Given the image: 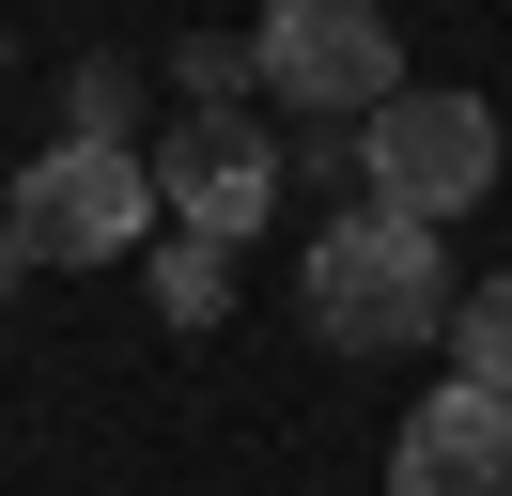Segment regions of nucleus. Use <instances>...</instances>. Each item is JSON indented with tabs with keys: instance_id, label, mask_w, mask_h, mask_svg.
<instances>
[{
	"instance_id": "obj_1",
	"label": "nucleus",
	"mask_w": 512,
	"mask_h": 496,
	"mask_svg": "<svg viewBox=\"0 0 512 496\" xmlns=\"http://www.w3.org/2000/svg\"><path fill=\"white\" fill-rule=\"evenodd\" d=\"M295 310H311V341H326V357H419V341H450L466 279H450L435 217L342 202L311 248H295Z\"/></svg>"
},
{
	"instance_id": "obj_2",
	"label": "nucleus",
	"mask_w": 512,
	"mask_h": 496,
	"mask_svg": "<svg viewBox=\"0 0 512 496\" xmlns=\"http://www.w3.org/2000/svg\"><path fill=\"white\" fill-rule=\"evenodd\" d=\"M16 248L32 264H125L140 233H156V155H125L109 124H78V140H47L32 171H16Z\"/></svg>"
},
{
	"instance_id": "obj_3",
	"label": "nucleus",
	"mask_w": 512,
	"mask_h": 496,
	"mask_svg": "<svg viewBox=\"0 0 512 496\" xmlns=\"http://www.w3.org/2000/svg\"><path fill=\"white\" fill-rule=\"evenodd\" d=\"M357 186H373L388 217H466L481 186H497V109L450 78H404L373 124H357Z\"/></svg>"
},
{
	"instance_id": "obj_4",
	"label": "nucleus",
	"mask_w": 512,
	"mask_h": 496,
	"mask_svg": "<svg viewBox=\"0 0 512 496\" xmlns=\"http://www.w3.org/2000/svg\"><path fill=\"white\" fill-rule=\"evenodd\" d=\"M249 62H264V93L311 109V124H373L388 93H404V47H388L373 0H264Z\"/></svg>"
},
{
	"instance_id": "obj_5",
	"label": "nucleus",
	"mask_w": 512,
	"mask_h": 496,
	"mask_svg": "<svg viewBox=\"0 0 512 496\" xmlns=\"http://www.w3.org/2000/svg\"><path fill=\"white\" fill-rule=\"evenodd\" d=\"M156 202L187 217L202 248H233V233H264V217H280V140H264L249 109H187L156 140Z\"/></svg>"
},
{
	"instance_id": "obj_6",
	"label": "nucleus",
	"mask_w": 512,
	"mask_h": 496,
	"mask_svg": "<svg viewBox=\"0 0 512 496\" xmlns=\"http://www.w3.org/2000/svg\"><path fill=\"white\" fill-rule=\"evenodd\" d=\"M388 496H512V388H419L388 434Z\"/></svg>"
},
{
	"instance_id": "obj_7",
	"label": "nucleus",
	"mask_w": 512,
	"mask_h": 496,
	"mask_svg": "<svg viewBox=\"0 0 512 496\" xmlns=\"http://www.w3.org/2000/svg\"><path fill=\"white\" fill-rule=\"evenodd\" d=\"M450 372H466V388H512V279H466V310H450Z\"/></svg>"
},
{
	"instance_id": "obj_8",
	"label": "nucleus",
	"mask_w": 512,
	"mask_h": 496,
	"mask_svg": "<svg viewBox=\"0 0 512 496\" xmlns=\"http://www.w3.org/2000/svg\"><path fill=\"white\" fill-rule=\"evenodd\" d=\"M156 295H171V326H218V248H171Z\"/></svg>"
}]
</instances>
